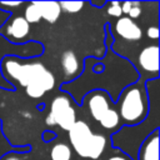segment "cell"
<instances>
[{"label":"cell","instance_id":"2","mask_svg":"<svg viewBox=\"0 0 160 160\" xmlns=\"http://www.w3.org/2000/svg\"><path fill=\"white\" fill-rule=\"evenodd\" d=\"M69 145L79 160H99L111 148L110 135L95 131L85 120H78L68 131Z\"/></svg>","mask_w":160,"mask_h":160},{"label":"cell","instance_id":"19","mask_svg":"<svg viewBox=\"0 0 160 160\" xmlns=\"http://www.w3.org/2000/svg\"><path fill=\"white\" fill-rule=\"evenodd\" d=\"M56 132L54 130H45L41 135V139L44 142H52L55 139H56Z\"/></svg>","mask_w":160,"mask_h":160},{"label":"cell","instance_id":"9","mask_svg":"<svg viewBox=\"0 0 160 160\" xmlns=\"http://www.w3.org/2000/svg\"><path fill=\"white\" fill-rule=\"evenodd\" d=\"M135 160H159V129L145 138L139 146Z\"/></svg>","mask_w":160,"mask_h":160},{"label":"cell","instance_id":"3","mask_svg":"<svg viewBox=\"0 0 160 160\" xmlns=\"http://www.w3.org/2000/svg\"><path fill=\"white\" fill-rule=\"evenodd\" d=\"M115 106L122 126L141 124L149 114V99L145 80L139 78L135 82L125 86L115 100Z\"/></svg>","mask_w":160,"mask_h":160},{"label":"cell","instance_id":"8","mask_svg":"<svg viewBox=\"0 0 160 160\" xmlns=\"http://www.w3.org/2000/svg\"><path fill=\"white\" fill-rule=\"evenodd\" d=\"M18 10L10 14V16L0 26V36L4 38L9 44L22 45L31 41L30 40L31 25L25 20L22 14L19 12Z\"/></svg>","mask_w":160,"mask_h":160},{"label":"cell","instance_id":"16","mask_svg":"<svg viewBox=\"0 0 160 160\" xmlns=\"http://www.w3.org/2000/svg\"><path fill=\"white\" fill-rule=\"evenodd\" d=\"M85 4L86 2H82V1H61V2H59L61 12H66V14L79 12Z\"/></svg>","mask_w":160,"mask_h":160},{"label":"cell","instance_id":"6","mask_svg":"<svg viewBox=\"0 0 160 160\" xmlns=\"http://www.w3.org/2000/svg\"><path fill=\"white\" fill-rule=\"evenodd\" d=\"M108 25H109V31L112 36V40L114 41L120 40L122 42V46L111 49V51H114L115 54L121 51L124 48L130 49L132 46H136L139 45V42L144 41L145 39V35H144L145 26L140 25V22L131 20L125 15L108 22Z\"/></svg>","mask_w":160,"mask_h":160},{"label":"cell","instance_id":"15","mask_svg":"<svg viewBox=\"0 0 160 160\" xmlns=\"http://www.w3.org/2000/svg\"><path fill=\"white\" fill-rule=\"evenodd\" d=\"M99 160H134V159H131L129 155H126L121 150L111 146L108 149V151Z\"/></svg>","mask_w":160,"mask_h":160},{"label":"cell","instance_id":"13","mask_svg":"<svg viewBox=\"0 0 160 160\" xmlns=\"http://www.w3.org/2000/svg\"><path fill=\"white\" fill-rule=\"evenodd\" d=\"M24 9H22V16L25 18V20L32 25V24H38L41 20V14L39 10V6L36 4V1H31V2H25L24 1Z\"/></svg>","mask_w":160,"mask_h":160},{"label":"cell","instance_id":"11","mask_svg":"<svg viewBox=\"0 0 160 160\" xmlns=\"http://www.w3.org/2000/svg\"><path fill=\"white\" fill-rule=\"evenodd\" d=\"M60 66H61L64 74L68 75V76H70V78L76 76L78 74H81L82 72V68H80V65H79L78 56L71 50H68V51H65L61 55Z\"/></svg>","mask_w":160,"mask_h":160},{"label":"cell","instance_id":"12","mask_svg":"<svg viewBox=\"0 0 160 160\" xmlns=\"http://www.w3.org/2000/svg\"><path fill=\"white\" fill-rule=\"evenodd\" d=\"M51 160H72L74 152L66 141H58L52 144L51 149L49 150Z\"/></svg>","mask_w":160,"mask_h":160},{"label":"cell","instance_id":"7","mask_svg":"<svg viewBox=\"0 0 160 160\" xmlns=\"http://www.w3.org/2000/svg\"><path fill=\"white\" fill-rule=\"evenodd\" d=\"M139 78L145 81L159 78V42H146L139 48L136 58L130 61Z\"/></svg>","mask_w":160,"mask_h":160},{"label":"cell","instance_id":"18","mask_svg":"<svg viewBox=\"0 0 160 160\" xmlns=\"http://www.w3.org/2000/svg\"><path fill=\"white\" fill-rule=\"evenodd\" d=\"M105 6H108L106 12H108V14H109L111 18L118 19V18L122 16V11H121L120 2H119V1H108Z\"/></svg>","mask_w":160,"mask_h":160},{"label":"cell","instance_id":"4","mask_svg":"<svg viewBox=\"0 0 160 160\" xmlns=\"http://www.w3.org/2000/svg\"><path fill=\"white\" fill-rule=\"evenodd\" d=\"M80 106L85 108L91 120L100 126L102 132L110 136L122 126L115 101L105 90L98 89L86 92L81 99Z\"/></svg>","mask_w":160,"mask_h":160},{"label":"cell","instance_id":"5","mask_svg":"<svg viewBox=\"0 0 160 160\" xmlns=\"http://www.w3.org/2000/svg\"><path fill=\"white\" fill-rule=\"evenodd\" d=\"M76 102L65 91H59L50 102V109L46 116L48 126H59L64 131H69L79 120L76 111Z\"/></svg>","mask_w":160,"mask_h":160},{"label":"cell","instance_id":"17","mask_svg":"<svg viewBox=\"0 0 160 160\" xmlns=\"http://www.w3.org/2000/svg\"><path fill=\"white\" fill-rule=\"evenodd\" d=\"M144 35L146 39H149L150 42H158L159 41V25L158 21H154L152 24H148L144 29Z\"/></svg>","mask_w":160,"mask_h":160},{"label":"cell","instance_id":"14","mask_svg":"<svg viewBox=\"0 0 160 160\" xmlns=\"http://www.w3.org/2000/svg\"><path fill=\"white\" fill-rule=\"evenodd\" d=\"M0 160H36L34 151H18V150H10L5 152L2 156H0Z\"/></svg>","mask_w":160,"mask_h":160},{"label":"cell","instance_id":"20","mask_svg":"<svg viewBox=\"0 0 160 160\" xmlns=\"http://www.w3.org/2000/svg\"><path fill=\"white\" fill-rule=\"evenodd\" d=\"M106 2L108 1H94V0H91V1H89L88 4H90L91 6H94V8H96V9H102L105 5H106Z\"/></svg>","mask_w":160,"mask_h":160},{"label":"cell","instance_id":"10","mask_svg":"<svg viewBox=\"0 0 160 160\" xmlns=\"http://www.w3.org/2000/svg\"><path fill=\"white\" fill-rule=\"evenodd\" d=\"M40 14H41V19H44L46 22L49 24H55L60 15H61V9L58 1H36Z\"/></svg>","mask_w":160,"mask_h":160},{"label":"cell","instance_id":"1","mask_svg":"<svg viewBox=\"0 0 160 160\" xmlns=\"http://www.w3.org/2000/svg\"><path fill=\"white\" fill-rule=\"evenodd\" d=\"M2 78L15 89H22L31 99H40L56 86L54 72L48 69L39 58L4 56L0 61Z\"/></svg>","mask_w":160,"mask_h":160}]
</instances>
